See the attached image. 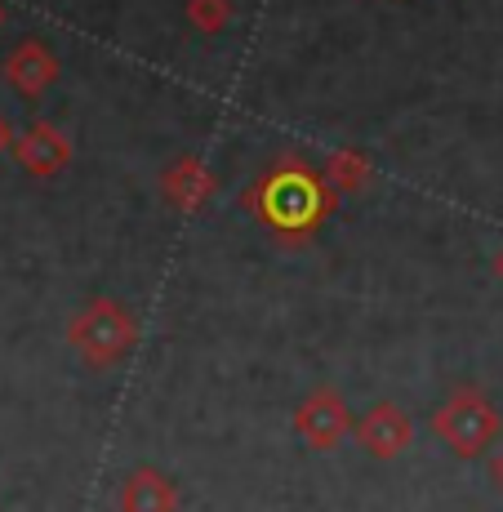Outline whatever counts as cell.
<instances>
[{
  "label": "cell",
  "mask_w": 503,
  "mask_h": 512,
  "mask_svg": "<svg viewBox=\"0 0 503 512\" xmlns=\"http://www.w3.org/2000/svg\"><path fill=\"white\" fill-rule=\"evenodd\" d=\"M67 343L76 348V357H81L85 366L107 370L138 348V321L121 299L94 294V299L67 321Z\"/></svg>",
  "instance_id": "6da1fadb"
},
{
  "label": "cell",
  "mask_w": 503,
  "mask_h": 512,
  "mask_svg": "<svg viewBox=\"0 0 503 512\" xmlns=\"http://www.w3.org/2000/svg\"><path fill=\"white\" fill-rule=\"evenodd\" d=\"M432 432H437L441 446L455 459H481L495 450V441L503 432V415L495 401L486 397V388L463 383V388H450V397L437 406Z\"/></svg>",
  "instance_id": "7a4b0ae2"
},
{
  "label": "cell",
  "mask_w": 503,
  "mask_h": 512,
  "mask_svg": "<svg viewBox=\"0 0 503 512\" xmlns=\"http://www.w3.org/2000/svg\"><path fill=\"white\" fill-rule=\"evenodd\" d=\"M352 428H357V419H352L343 392L330 388V383L312 388L308 397L294 406V432H299V441L308 450H317V455H330V450H339L343 441H348Z\"/></svg>",
  "instance_id": "3957f363"
},
{
  "label": "cell",
  "mask_w": 503,
  "mask_h": 512,
  "mask_svg": "<svg viewBox=\"0 0 503 512\" xmlns=\"http://www.w3.org/2000/svg\"><path fill=\"white\" fill-rule=\"evenodd\" d=\"M352 432H357L361 450H366L370 459H401L414 446V419L397 401H374Z\"/></svg>",
  "instance_id": "277c9868"
},
{
  "label": "cell",
  "mask_w": 503,
  "mask_h": 512,
  "mask_svg": "<svg viewBox=\"0 0 503 512\" xmlns=\"http://www.w3.org/2000/svg\"><path fill=\"white\" fill-rule=\"evenodd\" d=\"M14 156L32 179H54L72 165V139L54 121H36L14 139Z\"/></svg>",
  "instance_id": "5b68a950"
},
{
  "label": "cell",
  "mask_w": 503,
  "mask_h": 512,
  "mask_svg": "<svg viewBox=\"0 0 503 512\" xmlns=\"http://www.w3.org/2000/svg\"><path fill=\"white\" fill-rule=\"evenodd\" d=\"M116 504H121V512H179L183 495L161 468L138 464L125 472L121 490H116Z\"/></svg>",
  "instance_id": "8992f818"
},
{
  "label": "cell",
  "mask_w": 503,
  "mask_h": 512,
  "mask_svg": "<svg viewBox=\"0 0 503 512\" xmlns=\"http://www.w3.org/2000/svg\"><path fill=\"white\" fill-rule=\"evenodd\" d=\"M58 72H63V67H58L54 49L45 41H23L9 49V58H5V81L27 98H41L49 85L58 81Z\"/></svg>",
  "instance_id": "52a82bcc"
},
{
  "label": "cell",
  "mask_w": 503,
  "mask_h": 512,
  "mask_svg": "<svg viewBox=\"0 0 503 512\" xmlns=\"http://www.w3.org/2000/svg\"><path fill=\"white\" fill-rule=\"evenodd\" d=\"M161 187H165V201L179 205V210L196 214L210 205V196L219 192V183H214V174L205 170L201 156H179V161L165 165L161 174Z\"/></svg>",
  "instance_id": "ba28073f"
},
{
  "label": "cell",
  "mask_w": 503,
  "mask_h": 512,
  "mask_svg": "<svg viewBox=\"0 0 503 512\" xmlns=\"http://www.w3.org/2000/svg\"><path fill=\"white\" fill-rule=\"evenodd\" d=\"M325 179L334 187H343V192H361L370 183V161L361 152H352V147H343V152H334L325 161Z\"/></svg>",
  "instance_id": "9c48e42d"
},
{
  "label": "cell",
  "mask_w": 503,
  "mask_h": 512,
  "mask_svg": "<svg viewBox=\"0 0 503 512\" xmlns=\"http://www.w3.org/2000/svg\"><path fill=\"white\" fill-rule=\"evenodd\" d=\"M187 18H192L201 32H223L228 27V18H232V5L228 0H187Z\"/></svg>",
  "instance_id": "30bf717a"
},
{
  "label": "cell",
  "mask_w": 503,
  "mask_h": 512,
  "mask_svg": "<svg viewBox=\"0 0 503 512\" xmlns=\"http://www.w3.org/2000/svg\"><path fill=\"white\" fill-rule=\"evenodd\" d=\"M490 481H495V490L503 495V446L495 450V459H490Z\"/></svg>",
  "instance_id": "8fae6325"
},
{
  "label": "cell",
  "mask_w": 503,
  "mask_h": 512,
  "mask_svg": "<svg viewBox=\"0 0 503 512\" xmlns=\"http://www.w3.org/2000/svg\"><path fill=\"white\" fill-rule=\"evenodd\" d=\"M9 147H14V130H9V121H5V116H0V156H5Z\"/></svg>",
  "instance_id": "7c38bea8"
},
{
  "label": "cell",
  "mask_w": 503,
  "mask_h": 512,
  "mask_svg": "<svg viewBox=\"0 0 503 512\" xmlns=\"http://www.w3.org/2000/svg\"><path fill=\"white\" fill-rule=\"evenodd\" d=\"M495 277H499V281H503V250H499V254H495Z\"/></svg>",
  "instance_id": "4fadbf2b"
},
{
  "label": "cell",
  "mask_w": 503,
  "mask_h": 512,
  "mask_svg": "<svg viewBox=\"0 0 503 512\" xmlns=\"http://www.w3.org/2000/svg\"><path fill=\"white\" fill-rule=\"evenodd\" d=\"M0 23H5V5H0Z\"/></svg>",
  "instance_id": "5bb4252c"
}]
</instances>
